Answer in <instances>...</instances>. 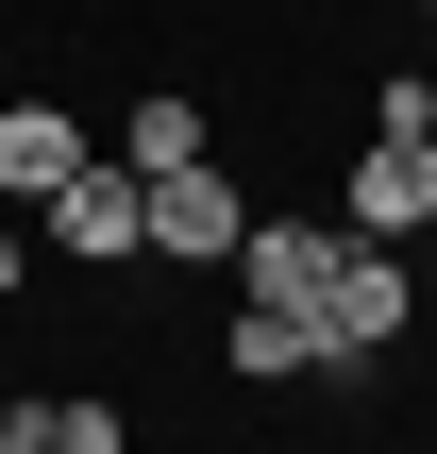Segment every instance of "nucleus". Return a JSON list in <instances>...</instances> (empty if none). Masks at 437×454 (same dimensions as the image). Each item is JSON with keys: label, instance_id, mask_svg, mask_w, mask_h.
Wrapping results in <instances>:
<instances>
[{"label": "nucleus", "instance_id": "7ed1b4c3", "mask_svg": "<svg viewBox=\"0 0 437 454\" xmlns=\"http://www.w3.org/2000/svg\"><path fill=\"white\" fill-rule=\"evenodd\" d=\"M236 236H253V202L219 185V152H202V168H135V253H168V270H236Z\"/></svg>", "mask_w": 437, "mask_h": 454}, {"label": "nucleus", "instance_id": "423d86ee", "mask_svg": "<svg viewBox=\"0 0 437 454\" xmlns=\"http://www.w3.org/2000/svg\"><path fill=\"white\" fill-rule=\"evenodd\" d=\"M84 152H101V135H84L67 101H0V202H51Z\"/></svg>", "mask_w": 437, "mask_h": 454}, {"label": "nucleus", "instance_id": "39448f33", "mask_svg": "<svg viewBox=\"0 0 437 454\" xmlns=\"http://www.w3.org/2000/svg\"><path fill=\"white\" fill-rule=\"evenodd\" d=\"M51 253H67V270H135V168H118V152H84V168L51 185Z\"/></svg>", "mask_w": 437, "mask_h": 454}, {"label": "nucleus", "instance_id": "9d476101", "mask_svg": "<svg viewBox=\"0 0 437 454\" xmlns=\"http://www.w3.org/2000/svg\"><path fill=\"white\" fill-rule=\"evenodd\" d=\"M371 118H404V135H421V152H437V84H387Z\"/></svg>", "mask_w": 437, "mask_h": 454}, {"label": "nucleus", "instance_id": "1a4fd4ad", "mask_svg": "<svg viewBox=\"0 0 437 454\" xmlns=\"http://www.w3.org/2000/svg\"><path fill=\"white\" fill-rule=\"evenodd\" d=\"M0 303H34V236H17V202H0Z\"/></svg>", "mask_w": 437, "mask_h": 454}, {"label": "nucleus", "instance_id": "6e6552de", "mask_svg": "<svg viewBox=\"0 0 437 454\" xmlns=\"http://www.w3.org/2000/svg\"><path fill=\"white\" fill-rule=\"evenodd\" d=\"M253 387H286V371H320V320H269V303H236V337H219Z\"/></svg>", "mask_w": 437, "mask_h": 454}, {"label": "nucleus", "instance_id": "f03ea898", "mask_svg": "<svg viewBox=\"0 0 437 454\" xmlns=\"http://www.w3.org/2000/svg\"><path fill=\"white\" fill-rule=\"evenodd\" d=\"M337 236H371V253H421L437 236V152L404 118H371V152L337 168Z\"/></svg>", "mask_w": 437, "mask_h": 454}, {"label": "nucleus", "instance_id": "0eeeda50", "mask_svg": "<svg viewBox=\"0 0 437 454\" xmlns=\"http://www.w3.org/2000/svg\"><path fill=\"white\" fill-rule=\"evenodd\" d=\"M202 152H219V135H202V101H185V84H152V101L118 118V168H202Z\"/></svg>", "mask_w": 437, "mask_h": 454}, {"label": "nucleus", "instance_id": "9b49d317", "mask_svg": "<svg viewBox=\"0 0 437 454\" xmlns=\"http://www.w3.org/2000/svg\"><path fill=\"white\" fill-rule=\"evenodd\" d=\"M421 17H437V0H421Z\"/></svg>", "mask_w": 437, "mask_h": 454}, {"label": "nucleus", "instance_id": "f257e3e1", "mask_svg": "<svg viewBox=\"0 0 437 454\" xmlns=\"http://www.w3.org/2000/svg\"><path fill=\"white\" fill-rule=\"evenodd\" d=\"M404 320H421V286H404V253H371V236H337V270H320V371H387V354H404Z\"/></svg>", "mask_w": 437, "mask_h": 454}, {"label": "nucleus", "instance_id": "20e7f679", "mask_svg": "<svg viewBox=\"0 0 437 454\" xmlns=\"http://www.w3.org/2000/svg\"><path fill=\"white\" fill-rule=\"evenodd\" d=\"M320 270H337V202H320V219L286 202V219L236 236V303H269V320H320Z\"/></svg>", "mask_w": 437, "mask_h": 454}]
</instances>
